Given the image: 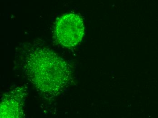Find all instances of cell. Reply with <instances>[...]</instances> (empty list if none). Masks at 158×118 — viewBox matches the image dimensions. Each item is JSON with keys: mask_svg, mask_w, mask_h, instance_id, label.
Returning a JSON list of instances; mask_svg holds the SVG:
<instances>
[{"mask_svg": "<svg viewBox=\"0 0 158 118\" xmlns=\"http://www.w3.org/2000/svg\"><path fill=\"white\" fill-rule=\"evenodd\" d=\"M25 59L26 74L41 92L56 95L69 80L70 73L67 64L49 50H34Z\"/></svg>", "mask_w": 158, "mask_h": 118, "instance_id": "6da1fadb", "label": "cell"}, {"mask_svg": "<svg viewBox=\"0 0 158 118\" xmlns=\"http://www.w3.org/2000/svg\"><path fill=\"white\" fill-rule=\"evenodd\" d=\"M84 32L83 21L77 14H64L56 21L55 37L57 42L65 47L78 45L82 41Z\"/></svg>", "mask_w": 158, "mask_h": 118, "instance_id": "7a4b0ae2", "label": "cell"}, {"mask_svg": "<svg viewBox=\"0 0 158 118\" xmlns=\"http://www.w3.org/2000/svg\"><path fill=\"white\" fill-rule=\"evenodd\" d=\"M19 92H14L5 96L1 103V118L19 117L21 114L22 104L23 103L22 96Z\"/></svg>", "mask_w": 158, "mask_h": 118, "instance_id": "3957f363", "label": "cell"}]
</instances>
